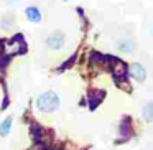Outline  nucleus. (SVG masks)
Instances as JSON below:
<instances>
[{"label": "nucleus", "instance_id": "nucleus-1", "mask_svg": "<svg viewBox=\"0 0 153 150\" xmlns=\"http://www.w3.org/2000/svg\"><path fill=\"white\" fill-rule=\"evenodd\" d=\"M36 107L41 112H54V110L59 107V97L54 91H46V93L40 94L36 97Z\"/></svg>", "mask_w": 153, "mask_h": 150}, {"label": "nucleus", "instance_id": "nucleus-2", "mask_svg": "<svg viewBox=\"0 0 153 150\" xmlns=\"http://www.w3.org/2000/svg\"><path fill=\"white\" fill-rule=\"evenodd\" d=\"M46 46L50 50H61L64 46V33L63 31H53L46 38Z\"/></svg>", "mask_w": 153, "mask_h": 150}, {"label": "nucleus", "instance_id": "nucleus-3", "mask_svg": "<svg viewBox=\"0 0 153 150\" xmlns=\"http://www.w3.org/2000/svg\"><path fill=\"white\" fill-rule=\"evenodd\" d=\"M128 73H130V76H132L135 81H138V83H143V81L146 79V69L143 68L142 63H133V64H130Z\"/></svg>", "mask_w": 153, "mask_h": 150}, {"label": "nucleus", "instance_id": "nucleus-4", "mask_svg": "<svg viewBox=\"0 0 153 150\" xmlns=\"http://www.w3.org/2000/svg\"><path fill=\"white\" fill-rule=\"evenodd\" d=\"M25 17H27V20L31 22V23H40V22L43 20L41 10H40L38 7H35V5H31V7H27V8H25Z\"/></svg>", "mask_w": 153, "mask_h": 150}, {"label": "nucleus", "instance_id": "nucleus-5", "mask_svg": "<svg viewBox=\"0 0 153 150\" xmlns=\"http://www.w3.org/2000/svg\"><path fill=\"white\" fill-rule=\"evenodd\" d=\"M117 46H119V50L122 51V53H125V54H132L133 53V41H132V38H120L119 40V43H117Z\"/></svg>", "mask_w": 153, "mask_h": 150}, {"label": "nucleus", "instance_id": "nucleus-6", "mask_svg": "<svg viewBox=\"0 0 153 150\" xmlns=\"http://www.w3.org/2000/svg\"><path fill=\"white\" fill-rule=\"evenodd\" d=\"M12 124H13V119L12 117H7L0 122V137H7L12 130Z\"/></svg>", "mask_w": 153, "mask_h": 150}, {"label": "nucleus", "instance_id": "nucleus-7", "mask_svg": "<svg viewBox=\"0 0 153 150\" xmlns=\"http://www.w3.org/2000/svg\"><path fill=\"white\" fill-rule=\"evenodd\" d=\"M143 119L146 120V122H152L153 120V102H148L145 104V107H143V112H142Z\"/></svg>", "mask_w": 153, "mask_h": 150}, {"label": "nucleus", "instance_id": "nucleus-8", "mask_svg": "<svg viewBox=\"0 0 153 150\" xmlns=\"http://www.w3.org/2000/svg\"><path fill=\"white\" fill-rule=\"evenodd\" d=\"M64 2H69V0H64Z\"/></svg>", "mask_w": 153, "mask_h": 150}]
</instances>
